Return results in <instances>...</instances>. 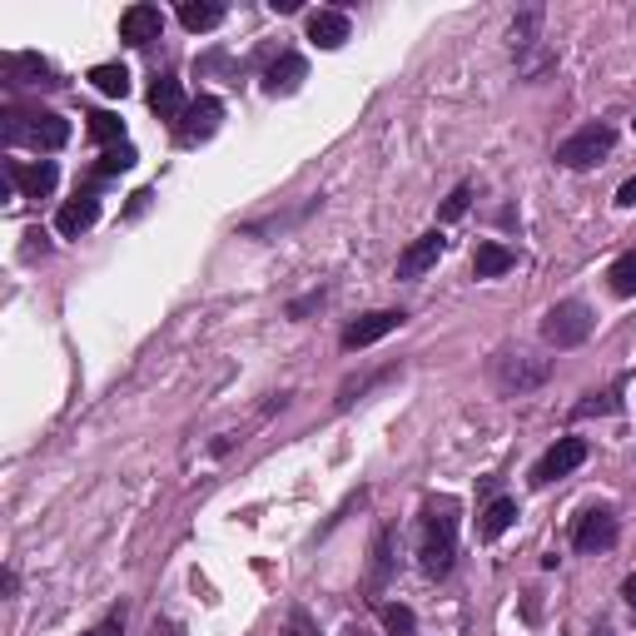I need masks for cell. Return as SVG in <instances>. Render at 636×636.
<instances>
[{"label":"cell","instance_id":"cell-1","mask_svg":"<svg viewBox=\"0 0 636 636\" xmlns=\"http://www.w3.org/2000/svg\"><path fill=\"white\" fill-rule=\"evenodd\" d=\"M423 571L428 577H448L458 557V507L453 502H432L428 507V522H423Z\"/></svg>","mask_w":636,"mask_h":636},{"label":"cell","instance_id":"cell-2","mask_svg":"<svg viewBox=\"0 0 636 636\" xmlns=\"http://www.w3.org/2000/svg\"><path fill=\"white\" fill-rule=\"evenodd\" d=\"M70 140V125L50 109H5V144H31V150H60Z\"/></svg>","mask_w":636,"mask_h":636},{"label":"cell","instance_id":"cell-3","mask_svg":"<svg viewBox=\"0 0 636 636\" xmlns=\"http://www.w3.org/2000/svg\"><path fill=\"white\" fill-rule=\"evenodd\" d=\"M597 328V313L587 309L582 299H562L547 309V319H542V338H547L552 348H577L587 344Z\"/></svg>","mask_w":636,"mask_h":636},{"label":"cell","instance_id":"cell-4","mask_svg":"<svg viewBox=\"0 0 636 636\" xmlns=\"http://www.w3.org/2000/svg\"><path fill=\"white\" fill-rule=\"evenodd\" d=\"M612 150H616L612 125H582L577 135H567V140L557 144V164H567V170H592V164H602Z\"/></svg>","mask_w":636,"mask_h":636},{"label":"cell","instance_id":"cell-5","mask_svg":"<svg viewBox=\"0 0 636 636\" xmlns=\"http://www.w3.org/2000/svg\"><path fill=\"white\" fill-rule=\"evenodd\" d=\"M547 373H552V363L547 358H532V354H497L493 358V383L502 393H518V398L532 389H542Z\"/></svg>","mask_w":636,"mask_h":636},{"label":"cell","instance_id":"cell-6","mask_svg":"<svg viewBox=\"0 0 636 636\" xmlns=\"http://www.w3.org/2000/svg\"><path fill=\"white\" fill-rule=\"evenodd\" d=\"M219 119H224V105H219L215 95L189 100V109H184L180 125H174V140H180V144H205V140H215Z\"/></svg>","mask_w":636,"mask_h":636},{"label":"cell","instance_id":"cell-7","mask_svg":"<svg viewBox=\"0 0 636 636\" xmlns=\"http://www.w3.org/2000/svg\"><path fill=\"white\" fill-rule=\"evenodd\" d=\"M582 463H587V442H582V438H562L557 448H547V458H542V463L532 467V483L547 487V483H557V477L577 473Z\"/></svg>","mask_w":636,"mask_h":636},{"label":"cell","instance_id":"cell-8","mask_svg":"<svg viewBox=\"0 0 636 636\" xmlns=\"http://www.w3.org/2000/svg\"><path fill=\"white\" fill-rule=\"evenodd\" d=\"M5 180L15 184V195H25V199H45L60 184V170H55L50 160H35V164H25V160H11L5 164Z\"/></svg>","mask_w":636,"mask_h":636},{"label":"cell","instance_id":"cell-9","mask_svg":"<svg viewBox=\"0 0 636 636\" xmlns=\"http://www.w3.org/2000/svg\"><path fill=\"white\" fill-rule=\"evenodd\" d=\"M393 328H403V313H398V309L363 313L358 324H348V328H344V348H348V354H354V348H368V344H378V338H389Z\"/></svg>","mask_w":636,"mask_h":636},{"label":"cell","instance_id":"cell-10","mask_svg":"<svg viewBox=\"0 0 636 636\" xmlns=\"http://www.w3.org/2000/svg\"><path fill=\"white\" fill-rule=\"evenodd\" d=\"M160 31H164L160 5H130V11L119 15V41L125 45H150L160 41Z\"/></svg>","mask_w":636,"mask_h":636},{"label":"cell","instance_id":"cell-11","mask_svg":"<svg viewBox=\"0 0 636 636\" xmlns=\"http://www.w3.org/2000/svg\"><path fill=\"white\" fill-rule=\"evenodd\" d=\"M438 259H442V234L438 229H432V234H418L398 254V279H418V274H428Z\"/></svg>","mask_w":636,"mask_h":636},{"label":"cell","instance_id":"cell-12","mask_svg":"<svg viewBox=\"0 0 636 636\" xmlns=\"http://www.w3.org/2000/svg\"><path fill=\"white\" fill-rule=\"evenodd\" d=\"M616 542V518L612 512H582L577 532H571V547L577 552H606Z\"/></svg>","mask_w":636,"mask_h":636},{"label":"cell","instance_id":"cell-13","mask_svg":"<svg viewBox=\"0 0 636 636\" xmlns=\"http://www.w3.org/2000/svg\"><path fill=\"white\" fill-rule=\"evenodd\" d=\"M95 219H100V199L85 189V195H76V199H66V205H60V215H55V229H60L66 239H80L90 224H95Z\"/></svg>","mask_w":636,"mask_h":636},{"label":"cell","instance_id":"cell-14","mask_svg":"<svg viewBox=\"0 0 636 636\" xmlns=\"http://www.w3.org/2000/svg\"><path fill=\"white\" fill-rule=\"evenodd\" d=\"M542 5H528V11L512 21V31H507V41H512V60H522V55H532L542 45Z\"/></svg>","mask_w":636,"mask_h":636},{"label":"cell","instance_id":"cell-15","mask_svg":"<svg viewBox=\"0 0 636 636\" xmlns=\"http://www.w3.org/2000/svg\"><path fill=\"white\" fill-rule=\"evenodd\" d=\"M309 41L319 50H338L348 41V15L344 11H313L309 15Z\"/></svg>","mask_w":636,"mask_h":636},{"label":"cell","instance_id":"cell-16","mask_svg":"<svg viewBox=\"0 0 636 636\" xmlns=\"http://www.w3.org/2000/svg\"><path fill=\"white\" fill-rule=\"evenodd\" d=\"M303 76H309L303 55H279V60L269 66V76H264V90H269V95H293Z\"/></svg>","mask_w":636,"mask_h":636},{"label":"cell","instance_id":"cell-17","mask_svg":"<svg viewBox=\"0 0 636 636\" xmlns=\"http://www.w3.org/2000/svg\"><path fill=\"white\" fill-rule=\"evenodd\" d=\"M150 109H154L160 119H174V125H180V115L189 109V105H184L180 80H174V76H160V80H154V85H150Z\"/></svg>","mask_w":636,"mask_h":636},{"label":"cell","instance_id":"cell-18","mask_svg":"<svg viewBox=\"0 0 636 636\" xmlns=\"http://www.w3.org/2000/svg\"><path fill=\"white\" fill-rule=\"evenodd\" d=\"M389 577H393V528H383L373 537V562H368V592H383L389 587Z\"/></svg>","mask_w":636,"mask_h":636},{"label":"cell","instance_id":"cell-19","mask_svg":"<svg viewBox=\"0 0 636 636\" xmlns=\"http://www.w3.org/2000/svg\"><path fill=\"white\" fill-rule=\"evenodd\" d=\"M0 66H5V76H11V80H21V85H55L50 60H41V55H5Z\"/></svg>","mask_w":636,"mask_h":636},{"label":"cell","instance_id":"cell-20","mask_svg":"<svg viewBox=\"0 0 636 636\" xmlns=\"http://www.w3.org/2000/svg\"><path fill=\"white\" fill-rule=\"evenodd\" d=\"M512 264H518V254L502 248V244H477L473 248V274H477V279H497V274H507Z\"/></svg>","mask_w":636,"mask_h":636},{"label":"cell","instance_id":"cell-21","mask_svg":"<svg viewBox=\"0 0 636 636\" xmlns=\"http://www.w3.org/2000/svg\"><path fill=\"white\" fill-rule=\"evenodd\" d=\"M512 522H518V502H512V497H493V502L483 507V537L487 542H497Z\"/></svg>","mask_w":636,"mask_h":636},{"label":"cell","instance_id":"cell-22","mask_svg":"<svg viewBox=\"0 0 636 636\" xmlns=\"http://www.w3.org/2000/svg\"><path fill=\"white\" fill-rule=\"evenodd\" d=\"M180 21H184V31H215L219 21H224V5H215V0H205V5H180Z\"/></svg>","mask_w":636,"mask_h":636},{"label":"cell","instance_id":"cell-23","mask_svg":"<svg viewBox=\"0 0 636 636\" xmlns=\"http://www.w3.org/2000/svg\"><path fill=\"white\" fill-rule=\"evenodd\" d=\"M90 85H95L100 95H130V70L125 66H95L90 70Z\"/></svg>","mask_w":636,"mask_h":636},{"label":"cell","instance_id":"cell-24","mask_svg":"<svg viewBox=\"0 0 636 636\" xmlns=\"http://www.w3.org/2000/svg\"><path fill=\"white\" fill-rule=\"evenodd\" d=\"M90 140L109 144V150H115V144H125V119L105 115V109H100V115H90Z\"/></svg>","mask_w":636,"mask_h":636},{"label":"cell","instance_id":"cell-25","mask_svg":"<svg viewBox=\"0 0 636 636\" xmlns=\"http://www.w3.org/2000/svg\"><path fill=\"white\" fill-rule=\"evenodd\" d=\"M606 279H612V293L632 299V293H636V248H632V254H622V259L612 264V274H606Z\"/></svg>","mask_w":636,"mask_h":636},{"label":"cell","instance_id":"cell-26","mask_svg":"<svg viewBox=\"0 0 636 636\" xmlns=\"http://www.w3.org/2000/svg\"><path fill=\"white\" fill-rule=\"evenodd\" d=\"M592 413H616V393H587V398L571 408V418H592Z\"/></svg>","mask_w":636,"mask_h":636},{"label":"cell","instance_id":"cell-27","mask_svg":"<svg viewBox=\"0 0 636 636\" xmlns=\"http://www.w3.org/2000/svg\"><path fill=\"white\" fill-rule=\"evenodd\" d=\"M135 164V150L130 144H115V150L100 154V174H119V170H130Z\"/></svg>","mask_w":636,"mask_h":636},{"label":"cell","instance_id":"cell-28","mask_svg":"<svg viewBox=\"0 0 636 636\" xmlns=\"http://www.w3.org/2000/svg\"><path fill=\"white\" fill-rule=\"evenodd\" d=\"M383 626H389L393 636H413V612L408 606H383Z\"/></svg>","mask_w":636,"mask_h":636},{"label":"cell","instance_id":"cell-29","mask_svg":"<svg viewBox=\"0 0 636 636\" xmlns=\"http://www.w3.org/2000/svg\"><path fill=\"white\" fill-rule=\"evenodd\" d=\"M389 373H393V368H389ZM389 373H373V378H354V383H344V389H338V408H348V403H354L358 393H368L373 383H383Z\"/></svg>","mask_w":636,"mask_h":636},{"label":"cell","instance_id":"cell-30","mask_svg":"<svg viewBox=\"0 0 636 636\" xmlns=\"http://www.w3.org/2000/svg\"><path fill=\"white\" fill-rule=\"evenodd\" d=\"M284 636H319V626H313V616L303 612V606H289V622H284Z\"/></svg>","mask_w":636,"mask_h":636},{"label":"cell","instance_id":"cell-31","mask_svg":"<svg viewBox=\"0 0 636 636\" xmlns=\"http://www.w3.org/2000/svg\"><path fill=\"white\" fill-rule=\"evenodd\" d=\"M467 199H473V189H467V184H458L453 195H448V205H442V219H448V224H453V219H463L467 215Z\"/></svg>","mask_w":636,"mask_h":636},{"label":"cell","instance_id":"cell-32","mask_svg":"<svg viewBox=\"0 0 636 636\" xmlns=\"http://www.w3.org/2000/svg\"><path fill=\"white\" fill-rule=\"evenodd\" d=\"M85 636H125V606H119L115 616H105V622H100V626H90Z\"/></svg>","mask_w":636,"mask_h":636},{"label":"cell","instance_id":"cell-33","mask_svg":"<svg viewBox=\"0 0 636 636\" xmlns=\"http://www.w3.org/2000/svg\"><path fill=\"white\" fill-rule=\"evenodd\" d=\"M150 636H184V626L174 622V616H154V622H150Z\"/></svg>","mask_w":636,"mask_h":636},{"label":"cell","instance_id":"cell-34","mask_svg":"<svg viewBox=\"0 0 636 636\" xmlns=\"http://www.w3.org/2000/svg\"><path fill=\"white\" fill-rule=\"evenodd\" d=\"M616 205H622V209H632V205H636V180H626L622 189H616Z\"/></svg>","mask_w":636,"mask_h":636},{"label":"cell","instance_id":"cell-35","mask_svg":"<svg viewBox=\"0 0 636 636\" xmlns=\"http://www.w3.org/2000/svg\"><path fill=\"white\" fill-rule=\"evenodd\" d=\"M622 597H626V606L636 612V577H626V587H622Z\"/></svg>","mask_w":636,"mask_h":636},{"label":"cell","instance_id":"cell-36","mask_svg":"<svg viewBox=\"0 0 636 636\" xmlns=\"http://www.w3.org/2000/svg\"><path fill=\"white\" fill-rule=\"evenodd\" d=\"M597 636H606V632H597Z\"/></svg>","mask_w":636,"mask_h":636}]
</instances>
